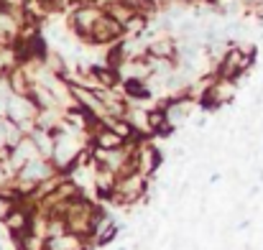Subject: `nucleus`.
<instances>
[{
	"label": "nucleus",
	"mask_w": 263,
	"mask_h": 250,
	"mask_svg": "<svg viewBox=\"0 0 263 250\" xmlns=\"http://www.w3.org/2000/svg\"><path fill=\"white\" fill-rule=\"evenodd\" d=\"M235 94H238V82L235 80H228V77H217L215 74V80L210 82L204 97H202V105L210 107V110L225 107V105H230L235 100Z\"/></svg>",
	"instance_id": "1"
},
{
	"label": "nucleus",
	"mask_w": 263,
	"mask_h": 250,
	"mask_svg": "<svg viewBox=\"0 0 263 250\" xmlns=\"http://www.w3.org/2000/svg\"><path fill=\"white\" fill-rule=\"evenodd\" d=\"M123 36H125V33H123V26H120L115 18H110L107 13H102L100 21L95 23L92 33H89L87 46H102V49H107V46L123 41Z\"/></svg>",
	"instance_id": "2"
},
{
	"label": "nucleus",
	"mask_w": 263,
	"mask_h": 250,
	"mask_svg": "<svg viewBox=\"0 0 263 250\" xmlns=\"http://www.w3.org/2000/svg\"><path fill=\"white\" fill-rule=\"evenodd\" d=\"M31 141H33V146H36L39 156L51 161V153H54V133H49V130H41V128H33V133H31Z\"/></svg>",
	"instance_id": "3"
}]
</instances>
